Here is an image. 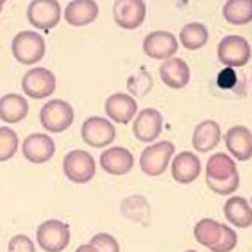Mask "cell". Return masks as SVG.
Returning a JSON list of instances; mask_svg holds the SVG:
<instances>
[{
	"instance_id": "obj_1",
	"label": "cell",
	"mask_w": 252,
	"mask_h": 252,
	"mask_svg": "<svg viewBox=\"0 0 252 252\" xmlns=\"http://www.w3.org/2000/svg\"><path fill=\"white\" fill-rule=\"evenodd\" d=\"M11 53L19 63L32 65L38 63L46 53L45 38L33 31H23L16 33L11 41Z\"/></svg>"
},
{
	"instance_id": "obj_2",
	"label": "cell",
	"mask_w": 252,
	"mask_h": 252,
	"mask_svg": "<svg viewBox=\"0 0 252 252\" xmlns=\"http://www.w3.org/2000/svg\"><path fill=\"white\" fill-rule=\"evenodd\" d=\"M75 113L68 102L61 98L49 100L40 111V122L45 130L51 133H62L73 124Z\"/></svg>"
},
{
	"instance_id": "obj_3",
	"label": "cell",
	"mask_w": 252,
	"mask_h": 252,
	"mask_svg": "<svg viewBox=\"0 0 252 252\" xmlns=\"http://www.w3.org/2000/svg\"><path fill=\"white\" fill-rule=\"evenodd\" d=\"M175 154V145L171 141H159L148 146L140 156V168L146 176L156 178L167 171L170 160Z\"/></svg>"
},
{
	"instance_id": "obj_4",
	"label": "cell",
	"mask_w": 252,
	"mask_h": 252,
	"mask_svg": "<svg viewBox=\"0 0 252 252\" xmlns=\"http://www.w3.org/2000/svg\"><path fill=\"white\" fill-rule=\"evenodd\" d=\"M252 49L249 41L241 35H227L218 46V57L222 65L227 68L244 67L251 59Z\"/></svg>"
},
{
	"instance_id": "obj_5",
	"label": "cell",
	"mask_w": 252,
	"mask_h": 252,
	"mask_svg": "<svg viewBox=\"0 0 252 252\" xmlns=\"http://www.w3.org/2000/svg\"><path fill=\"white\" fill-rule=\"evenodd\" d=\"M37 243L45 252H62L70 243V227L59 219L45 220L37 228Z\"/></svg>"
},
{
	"instance_id": "obj_6",
	"label": "cell",
	"mask_w": 252,
	"mask_h": 252,
	"mask_svg": "<svg viewBox=\"0 0 252 252\" xmlns=\"http://www.w3.org/2000/svg\"><path fill=\"white\" fill-rule=\"evenodd\" d=\"M63 173L75 184H86L95 176V160L83 149H73L63 157Z\"/></svg>"
},
{
	"instance_id": "obj_7",
	"label": "cell",
	"mask_w": 252,
	"mask_h": 252,
	"mask_svg": "<svg viewBox=\"0 0 252 252\" xmlns=\"http://www.w3.org/2000/svg\"><path fill=\"white\" fill-rule=\"evenodd\" d=\"M56 76L51 70L45 67H33L23 78V92L31 98H46L56 91Z\"/></svg>"
},
{
	"instance_id": "obj_8",
	"label": "cell",
	"mask_w": 252,
	"mask_h": 252,
	"mask_svg": "<svg viewBox=\"0 0 252 252\" xmlns=\"http://www.w3.org/2000/svg\"><path fill=\"white\" fill-rule=\"evenodd\" d=\"M59 0H32L27 8V19L35 29L51 31L61 21Z\"/></svg>"
},
{
	"instance_id": "obj_9",
	"label": "cell",
	"mask_w": 252,
	"mask_h": 252,
	"mask_svg": "<svg viewBox=\"0 0 252 252\" xmlns=\"http://www.w3.org/2000/svg\"><path fill=\"white\" fill-rule=\"evenodd\" d=\"M81 138L91 148H105L116 138V128L108 119L92 116L83 122Z\"/></svg>"
},
{
	"instance_id": "obj_10",
	"label": "cell",
	"mask_w": 252,
	"mask_h": 252,
	"mask_svg": "<svg viewBox=\"0 0 252 252\" xmlns=\"http://www.w3.org/2000/svg\"><path fill=\"white\" fill-rule=\"evenodd\" d=\"M113 18L121 29L135 31L146 19L145 0H116L113 5Z\"/></svg>"
},
{
	"instance_id": "obj_11",
	"label": "cell",
	"mask_w": 252,
	"mask_h": 252,
	"mask_svg": "<svg viewBox=\"0 0 252 252\" xmlns=\"http://www.w3.org/2000/svg\"><path fill=\"white\" fill-rule=\"evenodd\" d=\"M178 38L168 31H154L143 40V51L151 59L167 61L178 53Z\"/></svg>"
},
{
	"instance_id": "obj_12",
	"label": "cell",
	"mask_w": 252,
	"mask_h": 252,
	"mask_svg": "<svg viewBox=\"0 0 252 252\" xmlns=\"http://www.w3.org/2000/svg\"><path fill=\"white\" fill-rule=\"evenodd\" d=\"M163 127V116L156 108H145L136 114L133 122V135L141 143H153L159 138Z\"/></svg>"
},
{
	"instance_id": "obj_13",
	"label": "cell",
	"mask_w": 252,
	"mask_h": 252,
	"mask_svg": "<svg viewBox=\"0 0 252 252\" xmlns=\"http://www.w3.org/2000/svg\"><path fill=\"white\" fill-rule=\"evenodd\" d=\"M56 143L46 133H32L23 143V156L32 163H45L53 159Z\"/></svg>"
},
{
	"instance_id": "obj_14",
	"label": "cell",
	"mask_w": 252,
	"mask_h": 252,
	"mask_svg": "<svg viewBox=\"0 0 252 252\" xmlns=\"http://www.w3.org/2000/svg\"><path fill=\"white\" fill-rule=\"evenodd\" d=\"M138 111V103L132 95L124 92L113 94L105 102V114L118 124H128Z\"/></svg>"
},
{
	"instance_id": "obj_15",
	"label": "cell",
	"mask_w": 252,
	"mask_h": 252,
	"mask_svg": "<svg viewBox=\"0 0 252 252\" xmlns=\"http://www.w3.org/2000/svg\"><path fill=\"white\" fill-rule=\"evenodd\" d=\"M100 165H102L103 171H106L108 175L122 176L127 175L128 171H132L135 159L128 149L114 146L102 153V156H100Z\"/></svg>"
},
{
	"instance_id": "obj_16",
	"label": "cell",
	"mask_w": 252,
	"mask_h": 252,
	"mask_svg": "<svg viewBox=\"0 0 252 252\" xmlns=\"http://www.w3.org/2000/svg\"><path fill=\"white\" fill-rule=\"evenodd\" d=\"M201 162L197 154L190 151L179 153L171 163V176L179 184H190L200 176Z\"/></svg>"
},
{
	"instance_id": "obj_17",
	"label": "cell",
	"mask_w": 252,
	"mask_h": 252,
	"mask_svg": "<svg viewBox=\"0 0 252 252\" xmlns=\"http://www.w3.org/2000/svg\"><path fill=\"white\" fill-rule=\"evenodd\" d=\"M225 146L235 159L246 162L252 159V132L244 126H235L225 133Z\"/></svg>"
},
{
	"instance_id": "obj_18",
	"label": "cell",
	"mask_w": 252,
	"mask_h": 252,
	"mask_svg": "<svg viewBox=\"0 0 252 252\" xmlns=\"http://www.w3.org/2000/svg\"><path fill=\"white\" fill-rule=\"evenodd\" d=\"M160 80L171 89H183L190 81V68L186 61L179 57H170L159 68Z\"/></svg>"
},
{
	"instance_id": "obj_19",
	"label": "cell",
	"mask_w": 252,
	"mask_h": 252,
	"mask_svg": "<svg viewBox=\"0 0 252 252\" xmlns=\"http://www.w3.org/2000/svg\"><path fill=\"white\" fill-rule=\"evenodd\" d=\"M63 16L73 27L89 26L98 16V5L95 0H71L67 5Z\"/></svg>"
},
{
	"instance_id": "obj_20",
	"label": "cell",
	"mask_w": 252,
	"mask_h": 252,
	"mask_svg": "<svg viewBox=\"0 0 252 252\" xmlns=\"http://www.w3.org/2000/svg\"><path fill=\"white\" fill-rule=\"evenodd\" d=\"M220 141V127L216 121L206 119L193 128L192 146L197 153H210Z\"/></svg>"
},
{
	"instance_id": "obj_21",
	"label": "cell",
	"mask_w": 252,
	"mask_h": 252,
	"mask_svg": "<svg viewBox=\"0 0 252 252\" xmlns=\"http://www.w3.org/2000/svg\"><path fill=\"white\" fill-rule=\"evenodd\" d=\"M224 216L236 228H248L252 225V206L243 197H230L224 205Z\"/></svg>"
},
{
	"instance_id": "obj_22",
	"label": "cell",
	"mask_w": 252,
	"mask_h": 252,
	"mask_svg": "<svg viewBox=\"0 0 252 252\" xmlns=\"http://www.w3.org/2000/svg\"><path fill=\"white\" fill-rule=\"evenodd\" d=\"M29 114V102L19 94H6L0 98V119L6 124H18Z\"/></svg>"
},
{
	"instance_id": "obj_23",
	"label": "cell",
	"mask_w": 252,
	"mask_h": 252,
	"mask_svg": "<svg viewBox=\"0 0 252 252\" xmlns=\"http://www.w3.org/2000/svg\"><path fill=\"white\" fill-rule=\"evenodd\" d=\"M235 175H238V168H236V163L230 156L218 153L208 159L206 181H224V179L233 178Z\"/></svg>"
},
{
	"instance_id": "obj_24",
	"label": "cell",
	"mask_w": 252,
	"mask_h": 252,
	"mask_svg": "<svg viewBox=\"0 0 252 252\" xmlns=\"http://www.w3.org/2000/svg\"><path fill=\"white\" fill-rule=\"evenodd\" d=\"M224 19L232 26L252 23V0H227L222 8Z\"/></svg>"
},
{
	"instance_id": "obj_25",
	"label": "cell",
	"mask_w": 252,
	"mask_h": 252,
	"mask_svg": "<svg viewBox=\"0 0 252 252\" xmlns=\"http://www.w3.org/2000/svg\"><path fill=\"white\" fill-rule=\"evenodd\" d=\"M210 40V32L201 23H189L179 32V41L189 51H197L203 48Z\"/></svg>"
},
{
	"instance_id": "obj_26",
	"label": "cell",
	"mask_w": 252,
	"mask_h": 252,
	"mask_svg": "<svg viewBox=\"0 0 252 252\" xmlns=\"http://www.w3.org/2000/svg\"><path fill=\"white\" fill-rule=\"evenodd\" d=\"M220 225H222L220 222L210 218L198 220L195 227H193V236H195L197 243L211 249L220 236Z\"/></svg>"
},
{
	"instance_id": "obj_27",
	"label": "cell",
	"mask_w": 252,
	"mask_h": 252,
	"mask_svg": "<svg viewBox=\"0 0 252 252\" xmlns=\"http://www.w3.org/2000/svg\"><path fill=\"white\" fill-rule=\"evenodd\" d=\"M19 140L16 132L10 127H0V162H6L18 153Z\"/></svg>"
},
{
	"instance_id": "obj_28",
	"label": "cell",
	"mask_w": 252,
	"mask_h": 252,
	"mask_svg": "<svg viewBox=\"0 0 252 252\" xmlns=\"http://www.w3.org/2000/svg\"><path fill=\"white\" fill-rule=\"evenodd\" d=\"M127 88L133 94V95L145 97L146 94L153 89V78H151V75L148 73V71H141V73H136V75L128 78Z\"/></svg>"
},
{
	"instance_id": "obj_29",
	"label": "cell",
	"mask_w": 252,
	"mask_h": 252,
	"mask_svg": "<svg viewBox=\"0 0 252 252\" xmlns=\"http://www.w3.org/2000/svg\"><path fill=\"white\" fill-rule=\"evenodd\" d=\"M236 244H238V235L233 228H230L228 225L222 224L220 225V236L218 243L211 248L213 252H232Z\"/></svg>"
},
{
	"instance_id": "obj_30",
	"label": "cell",
	"mask_w": 252,
	"mask_h": 252,
	"mask_svg": "<svg viewBox=\"0 0 252 252\" xmlns=\"http://www.w3.org/2000/svg\"><path fill=\"white\" fill-rule=\"evenodd\" d=\"M206 186L218 195H232L240 187V175H235L224 181H206Z\"/></svg>"
},
{
	"instance_id": "obj_31",
	"label": "cell",
	"mask_w": 252,
	"mask_h": 252,
	"mask_svg": "<svg viewBox=\"0 0 252 252\" xmlns=\"http://www.w3.org/2000/svg\"><path fill=\"white\" fill-rule=\"evenodd\" d=\"M98 252H121L119 243L110 233H97L92 236L91 243Z\"/></svg>"
},
{
	"instance_id": "obj_32",
	"label": "cell",
	"mask_w": 252,
	"mask_h": 252,
	"mask_svg": "<svg viewBox=\"0 0 252 252\" xmlns=\"http://www.w3.org/2000/svg\"><path fill=\"white\" fill-rule=\"evenodd\" d=\"M8 252H35L33 241L27 235H16L8 243Z\"/></svg>"
},
{
	"instance_id": "obj_33",
	"label": "cell",
	"mask_w": 252,
	"mask_h": 252,
	"mask_svg": "<svg viewBox=\"0 0 252 252\" xmlns=\"http://www.w3.org/2000/svg\"><path fill=\"white\" fill-rule=\"evenodd\" d=\"M219 84L222 86V88H230V86H233V83H235V73H233V70L232 68H225L224 71L220 73V76H219Z\"/></svg>"
},
{
	"instance_id": "obj_34",
	"label": "cell",
	"mask_w": 252,
	"mask_h": 252,
	"mask_svg": "<svg viewBox=\"0 0 252 252\" xmlns=\"http://www.w3.org/2000/svg\"><path fill=\"white\" fill-rule=\"evenodd\" d=\"M75 252H98V251L94 248L92 244H81V246L78 248Z\"/></svg>"
},
{
	"instance_id": "obj_35",
	"label": "cell",
	"mask_w": 252,
	"mask_h": 252,
	"mask_svg": "<svg viewBox=\"0 0 252 252\" xmlns=\"http://www.w3.org/2000/svg\"><path fill=\"white\" fill-rule=\"evenodd\" d=\"M6 2V0H0V13H2V8H3V3Z\"/></svg>"
},
{
	"instance_id": "obj_36",
	"label": "cell",
	"mask_w": 252,
	"mask_h": 252,
	"mask_svg": "<svg viewBox=\"0 0 252 252\" xmlns=\"http://www.w3.org/2000/svg\"><path fill=\"white\" fill-rule=\"evenodd\" d=\"M184 252H198V251H193V249H189V251H184Z\"/></svg>"
}]
</instances>
